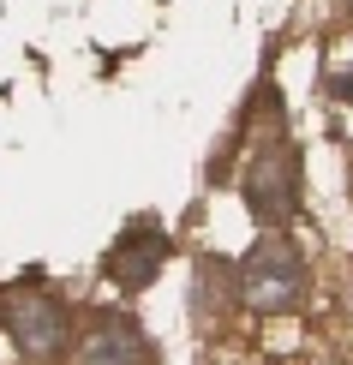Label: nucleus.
<instances>
[{"mask_svg": "<svg viewBox=\"0 0 353 365\" xmlns=\"http://www.w3.org/2000/svg\"><path fill=\"white\" fill-rule=\"evenodd\" d=\"M245 294H252L257 306H287V299L300 294V257L287 252L282 240L257 246L245 257Z\"/></svg>", "mask_w": 353, "mask_h": 365, "instance_id": "nucleus-1", "label": "nucleus"}]
</instances>
